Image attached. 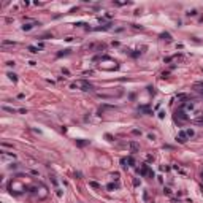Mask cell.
Returning <instances> with one entry per match:
<instances>
[{
  "label": "cell",
  "mask_w": 203,
  "mask_h": 203,
  "mask_svg": "<svg viewBox=\"0 0 203 203\" xmlns=\"http://www.w3.org/2000/svg\"><path fill=\"white\" fill-rule=\"evenodd\" d=\"M35 25H38V24H37V22H32V24H24V27H22V29H24V30H30V29H33Z\"/></svg>",
  "instance_id": "1"
},
{
  "label": "cell",
  "mask_w": 203,
  "mask_h": 203,
  "mask_svg": "<svg viewBox=\"0 0 203 203\" xmlns=\"http://www.w3.org/2000/svg\"><path fill=\"white\" fill-rule=\"evenodd\" d=\"M29 49H30V53H38V49H37V48H33V46H30Z\"/></svg>",
  "instance_id": "2"
},
{
  "label": "cell",
  "mask_w": 203,
  "mask_h": 203,
  "mask_svg": "<svg viewBox=\"0 0 203 203\" xmlns=\"http://www.w3.org/2000/svg\"><path fill=\"white\" fill-rule=\"evenodd\" d=\"M202 176H203V173H202Z\"/></svg>",
  "instance_id": "3"
}]
</instances>
